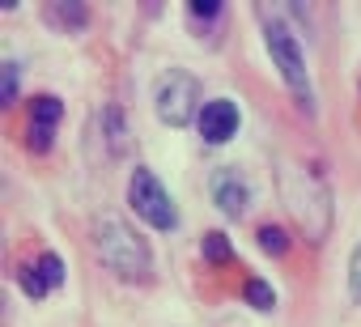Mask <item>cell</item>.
Here are the masks:
<instances>
[{
  "label": "cell",
  "instance_id": "8992f818",
  "mask_svg": "<svg viewBox=\"0 0 361 327\" xmlns=\"http://www.w3.org/2000/svg\"><path fill=\"white\" fill-rule=\"evenodd\" d=\"M196 128H200L204 144H230L238 136V128H243V111H238L234 98H213V102H204Z\"/></svg>",
  "mask_w": 361,
  "mask_h": 327
},
{
  "label": "cell",
  "instance_id": "6da1fadb",
  "mask_svg": "<svg viewBox=\"0 0 361 327\" xmlns=\"http://www.w3.org/2000/svg\"><path fill=\"white\" fill-rule=\"evenodd\" d=\"M276 192H281L285 209L293 213V221L302 226L306 242H314V247L327 242V234H331V192H327V183L310 166H302L298 157H281L276 161Z\"/></svg>",
  "mask_w": 361,
  "mask_h": 327
},
{
  "label": "cell",
  "instance_id": "52a82bcc",
  "mask_svg": "<svg viewBox=\"0 0 361 327\" xmlns=\"http://www.w3.org/2000/svg\"><path fill=\"white\" fill-rule=\"evenodd\" d=\"M60 119H64V102H60L56 94H35V98H30V128H26L30 153H47V149H51Z\"/></svg>",
  "mask_w": 361,
  "mask_h": 327
},
{
  "label": "cell",
  "instance_id": "4fadbf2b",
  "mask_svg": "<svg viewBox=\"0 0 361 327\" xmlns=\"http://www.w3.org/2000/svg\"><path fill=\"white\" fill-rule=\"evenodd\" d=\"M18 85H22V64L5 60V64H0V102H5V106L18 102Z\"/></svg>",
  "mask_w": 361,
  "mask_h": 327
},
{
  "label": "cell",
  "instance_id": "5b68a950",
  "mask_svg": "<svg viewBox=\"0 0 361 327\" xmlns=\"http://www.w3.org/2000/svg\"><path fill=\"white\" fill-rule=\"evenodd\" d=\"M128 204L132 213L149 226V230H178V209L170 200V192L161 187V179L149 171V166H132V179H128Z\"/></svg>",
  "mask_w": 361,
  "mask_h": 327
},
{
  "label": "cell",
  "instance_id": "3957f363",
  "mask_svg": "<svg viewBox=\"0 0 361 327\" xmlns=\"http://www.w3.org/2000/svg\"><path fill=\"white\" fill-rule=\"evenodd\" d=\"M255 13H259V26H264V47H268V56H272V64H276L285 90L293 94V102H298L306 115H314V85H310V68H306L302 39H298L276 13H268V9H255Z\"/></svg>",
  "mask_w": 361,
  "mask_h": 327
},
{
  "label": "cell",
  "instance_id": "ba28073f",
  "mask_svg": "<svg viewBox=\"0 0 361 327\" xmlns=\"http://www.w3.org/2000/svg\"><path fill=\"white\" fill-rule=\"evenodd\" d=\"M209 192H213V204H217L226 217H243V213L251 209V187H247V179H243L238 171H230V166H221V171L213 175Z\"/></svg>",
  "mask_w": 361,
  "mask_h": 327
},
{
  "label": "cell",
  "instance_id": "ac0fdd59",
  "mask_svg": "<svg viewBox=\"0 0 361 327\" xmlns=\"http://www.w3.org/2000/svg\"><path fill=\"white\" fill-rule=\"evenodd\" d=\"M348 293H353V302L361 306V242H357L353 255H348Z\"/></svg>",
  "mask_w": 361,
  "mask_h": 327
},
{
  "label": "cell",
  "instance_id": "9a60e30c",
  "mask_svg": "<svg viewBox=\"0 0 361 327\" xmlns=\"http://www.w3.org/2000/svg\"><path fill=\"white\" fill-rule=\"evenodd\" d=\"M200 251H204V259H209V264H230V259H234L230 238H226V234H217V230H213V234H204Z\"/></svg>",
  "mask_w": 361,
  "mask_h": 327
},
{
  "label": "cell",
  "instance_id": "2e32d148",
  "mask_svg": "<svg viewBox=\"0 0 361 327\" xmlns=\"http://www.w3.org/2000/svg\"><path fill=\"white\" fill-rule=\"evenodd\" d=\"M35 264H39V272H43V280H47L51 289H60V285H64V276H68V268H64V259H60L56 251H43V255H39Z\"/></svg>",
  "mask_w": 361,
  "mask_h": 327
},
{
  "label": "cell",
  "instance_id": "7a4b0ae2",
  "mask_svg": "<svg viewBox=\"0 0 361 327\" xmlns=\"http://www.w3.org/2000/svg\"><path fill=\"white\" fill-rule=\"evenodd\" d=\"M94 251H98L102 268L115 272L119 280H140V285L153 280V251L123 217H98L94 221Z\"/></svg>",
  "mask_w": 361,
  "mask_h": 327
},
{
  "label": "cell",
  "instance_id": "5bb4252c",
  "mask_svg": "<svg viewBox=\"0 0 361 327\" xmlns=\"http://www.w3.org/2000/svg\"><path fill=\"white\" fill-rule=\"evenodd\" d=\"M18 285H22L26 297H47V293H51V285L43 280L39 264H22V268H18Z\"/></svg>",
  "mask_w": 361,
  "mask_h": 327
},
{
  "label": "cell",
  "instance_id": "7c38bea8",
  "mask_svg": "<svg viewBox=\"0 0 361 327\" xmlns=\"http://www.w3.org/2000/svg\"><path fill=\"white\" fill-rule=\"evenodd\" d=\"M243 297H247L251 310H272V306H276V289H272L268 280H259V276H251V280L243 285Z\"/></svg>",
  "mask_w": 361,
  "mask_h": 327
},
{
  "label": "cell",
  "instance_id": "277c9868",
  "mask_svg": "<svg viewBox=\"0 0 361 327\" xmlns=\"http://www.w3.org/2000/svg\"><path fill=\"white\" fill-rule=\"evenodd\" d=\"M153 111L166 128H192L200 119V81L188 68H166L153 85Z\"/></svg>",
  "mask_w": 361,
  "mask_h": 327
},
{
  "label": "cell",
  "instance_id": "e0dca14e",
  "mask_svg": "<svg viewBox=\"0 0 361 327\" xmlns=\"http://www.w3.org/2000/svg\"><path fill=\"white\" fill-rule=\"evenodd\" d=\"M226 9L217 5V0H192V5H188V18L192 22H217Z\"/></svg>",
  "mask_w": 361,
  "mask_h": 327
},
{
  "label": "cell",
  "instance_id": "8fae6325",
  "mask_svg": "<svg viewBox=\"0 0 361 327\" xmlns=\"http://www.w3.org/2000/svg\"><path fill=\"white\" fill-rule=\"evenodd\" d=\"M255 242H259V251H264V255H272V259H285V255H289V247H293L289 230H281V226H259Z\"/></svg>",
  "mask_w": 361,
  "mask_h": 327
},
{
  "label": "cell",
  "instance_id": "30bf717a",
  "mask_svg": "<svg viewBox=\"0 0 361 327\" xmlns=\"http://www.w3.org/2000/svg\"><path fill=\"white\" fill-rule=\"evenodd\" d=\"M47 18H51L56 26H64V30H85V26H90V9H85V5H77V0L51 5V9H47Z\"/></svg>",
  "mask_w": 361,
  "mask_h": 327
},
{
  "label": "cell",
  "instance_id": "9c48e42d",
  "mask_svg": "<svg viewBox=\"0 0 361 327\" xmlns=\"http://www.w3.org/2000/svg\"><path fill=\"white\" fill-rule=\"evenodd\" d=\"M98 128L106 132V149H111V157H123V153H128V123H123V106H106V111H102V119H98Z\"/></svg>",
  "mask_w": 361,
  "mask_h": 327
}]
</instances>
